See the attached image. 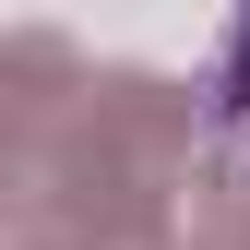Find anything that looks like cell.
<instances>
[{"instance_id":"1","label":"cell","mask_w":250,"mask_h":250,"mask_svg":"<svg viewBox=\"0 0 250 250\" xmlns=\"http://www.w3.org/2000/svg\"><path fill=\"white\" fill-rule=\"evenodd\" d=\"M214 107L250 119V0H238V36H227V72H214Z\"/></svg>"}]
</instances>
